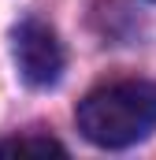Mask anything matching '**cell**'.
Here are the masks:
<instances>
[{
  "mask_svg": "<svg viewBox=\"0 0 156 160\" xmlns=\"http://www.w3.org/2000/svg\"><path fill=\"white\" fill-rule=\"evenodd\" d=\"M11 52H15V63H19V75L30 82V86H56L63 75V45L56 38V30L41 19H26L15 26L11 34Z\"/></svg>",
  "mask_w": 156,
  "mask_h": 160,
  "instance_id": "obj_2",
  "label": "cell"
},
{
  "mask_svg": "<svg viewBox=\"0 0 156 160\" xmlns=\"http://www.w3.org/2000/svg\"><path fill=\"white\" fill-rule=\"evenodd\" d=\"M156 127V86L145 78H123L93 89L78 104V130L100 149H126Z\"/></svg>",
  "mask_w": 156,
  "mask_h": 160,
  "instance_id": "obj_1",
  "label": "cell"
},
{
  "mask_svg": "<svg viewBox=\"0 0 156 160\" xmlns=\"http://www.w3.org/2000/svg\"><path fill=\"white\" fill-rule=\"evenodd\" d=\"M67 149L56 142V138H7V142H0V157H63Z\"/></svg>",
  "mask_w": 156,
  "mask_h": 160,
  "instance_id": "obj_3",
  "label": "cell"
}]
</instances>
